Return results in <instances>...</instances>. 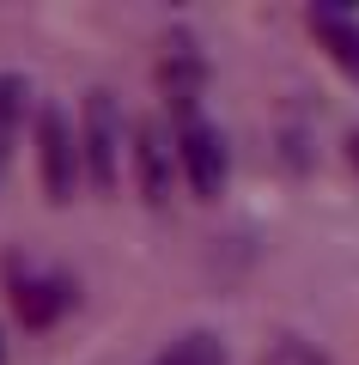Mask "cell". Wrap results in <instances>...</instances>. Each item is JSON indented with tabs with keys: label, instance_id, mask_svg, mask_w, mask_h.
Masks as SVG:
<instances>
[{
	"label": "cell",
	"instance_id": "cell-1",
	"mask_svg": "<svg viewBox=\"0 0 359 365\" xmlns=\"http://www.w3.org/2000/svg\"><path fill=\"white\" fill-rule=\"evenodd\" d=\"M37 146H43V189H49V201H74L79 140H74V128H67L61 110H43L37 116Z\"/></svg>",
	"mask_w": 359,
	"mask_h": 365
},
{
	"label": "cell",
	"instance_id": "cell-2",
	"mask_svg": "<svg viewBox=\"0 0 359 365\" xmlns=\"http://www.w3.org/2000/svg\"><path fill=\"white\" fill-rule=\"evenodd\" d=\"M177 158H183V170H189V189H195V195H219V189H226V146H219V134L207 128L201 116H183Z\"/></svg>",
	"mask_w": 359,
	"mask_h": 365
},
{
	"label": "cell",
	"instance_id": "cell-3",
	"mask_svg": "<svg viewBox=\"0 0 359 365\" xmlns=\"http://www.w3.org/2000/svg\"><path fill=\"white\" fill-rule=\"evenodd\" d=\"M86 165L98 189L116 182V104L103 91H91V104H86Z\"/></svg>",
	"mask_w": 359,
	"mask_h": 365
},
{
	"label": "cell",
	"instance_id": "cell-4",
	"mask_svg": "<svg viewBox=\"0 0 359 365\" xmlns=\"http://www.w3.org/2000/svg\"><path fill=\"white\" fill-rule=\"evenodd\" d=\"M310 31H317L323 49L335 55V67H341L347 79H359V19L341 13V6H317V13H310Z\"/></svg>",
	"mask_w": 359,
	"mask_h": 365
},
{
	"label": "cell",
	"instance_id": "cell-5",
	"mask_svg": "<svg viewBox=\"0 0 359 365\" xmlns=\"http://www.w3.org/2000/svg\"><path fill=\"white\" fill-rule=\"evenodd\" d=\"M19 317H25L31 329H43V323H55V317L74 304V287L67 280H55V274H43V280H19Z\"/></svg>",
	"mask_w": 359,
	"mask_h": 365
},
{
	"label": "cell",
	"instance_id": "cell-6",
	"mask_svg": "<svg viewBox=\"0 0 359 365\" xmlns=\"http://www.w3.org/2000/svg\"><path fill=\"white\" fill-rule=\"evenodd\" d=\"M153 365H226V347H219V335H183Z\"/></svg>",
	"mask_w": 359,
	"mask_h": 365
},
{
	"label": "cell",
	"instance_id": "cell-7",
	"mask_svg": "<svg viewBox=\"0 0 359 365\" xmlns=\"http://www.w3.org/2000/svg\"><path fill=\"white\" fill-rule=\"evenodd\" d=\"M141 177H146V195L165 201V140H158V128H141Z\"/></svg>",
	"mask_w": 359,
	"mask_h": 365
},
{
	"label": "cell",
	"instance_id": "cell-8",
	"mask_svg": "<svg viewBox=\"0 0 359 365\" xmlns=\"http://www.w3.org/2000/svg\"><path fill=\"white\" fill-rule=\"evenodd\" d=\"M19 110H25V86L13 73H0V153H6V134H13Z\"/></svg>",
	"mask_w": 359,
	"mask_h": 365
},
{
	"label": "cell",
	"instance_id": "cell-9",
	"mask_svg": "<svg viewBox=\"0 0 359 365\" xmlns=\"http://www.w3.org/2000/svg\"><path fill=\"white\" fill-rule=\"evenodd\" d=\"M262 365H329V359H323L310 341H274V347L262 353Z\"/></svg>",
	"mask_w": 359,
	"mask_h": 365
}]
</instances>
